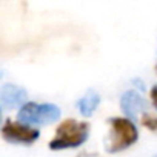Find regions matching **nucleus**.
Masks as SVG:
<instances>
[{"mask_svg":"<svg viewBox=\"0 0 157 157\" xmlns=\"http://www.w3.org/2000/svg\"><path fill=\"white\" fill-rule=\"evenodd\" d=\"M88 136H90V123L88 122L66 119L57 126L56 136L49 142V148L52 151L77 148L88 140Z\"/></svg>","mask_w":157,"mask_h":157,"instance_id":"obj_1","label":"nucleus"},{"mask_svg":"<svg viewBox=\"0 0 157 157\" xmlns=\"http://www.w3.org/2000/svg\"><path fill=\"white\" fill-rule=\"evenodd\" d=\"M109 134L105 143L108 152H120L137 142L139 129L136 123L128 117H111L108 119Z\"/></svg>","mask_w":157,"mask_h":157,"instance_id":"obj_2","label":"nucleus"},{"mask_svg":"<svg viewBox=\"0 0 157 157\" xmlns=\"http://www.w3.org/2000/svg\"><path fill=\"white\" fill-rule=\"evenodd\" d=\"M60 119V108L56 103L28 102L17 113V122L29 126L54 123Z\"/></svg>","mask_w":157,"mask_h":157,"instance_id":"obj_3","label":"nucleus"},{"mask_svg":"<svg viewBox=\"0 0 157 157\" xmlns=\"http://www.w3.org/2000/svg\"><path fill=\"white\" fill-rule=\"evenodd\" d=\"M2 136L10 143L31 145L40 137V131L34 126L23 125V123L14 122L11 119H5V122L2 125Z\"/></svg>","mask_w":157,"mask_h":157,"instance_id":"obj_4","label":"nucleus"},{"mask_svg":"<svg viewBox=\"0 0 157 157\" xmlns=\"http://www.w3.org/2000/svg\"><path fill=\"white\" fill-rule=\"evenodd\" d=\"M28 99V93L25 88L19 86V85H13V83H3L2 90H0V106L3 111L8 109H16V108H22L23 105H26Z\"/></svg>","mask_w":157,"mask_h":157,"instance_id":"obj_5","label":"nucleus"},{"mask_svg":"<svg viewBox=\"0 0 157 157\" xmlns=\"http://www.w3.org/2000/svg\"><path fill=\"white\" fill-rule=\"evenodd\" d=\"M145 99L136 90H128L120 97V108L128 119H136L145 109Z\"/></svg>","mask_w":157,"mask_h":157,"instance_id":"obj_6","label":"nucleus"},{"mask_svg":"<svg viewBox=\"0 0 157 157\" xmlns=\"http://www.w3.org/2000/svg\"><path fill=\"white\" fill-rule=\"evenodd\" d=\"M75 105H77V108H78V111H80L82 116L90 117V116L94 114V111L100 105V94L96 90L90 88V90H86V93L80 99L77 100Z\"/></svg>","mask_w":157,"mask_h":157,"instance_id":"obj_7","label":"nucleus"},{"mask_svg":"<svg viewBox=\"0 0 157 157\" xmlns=\"http://www.w3.org/2000/svg\"><path fill=\"white\" fill-rule=\"evenodd\" d=\"M142 123H143L148 129L157 132V117H155V116H152V114H143V116H142Z\"/></svg>","mask_w":157,"mask_h":157,"instance_id":"obj_8","label":"nucleus"},{"mask_svg":"<svg viewBox=\"0 0 157 157\" xmlns=\"http://www.w3.org/2000/svg\"><path fill=\"white\" fill-rule=\"evenodd\" d=\"M149 97H151V102H152L154 108L157 109V85H154V86L149 90Z\"/></svg>","mask_w":157,"mask_h":157,"instance_id":"obj_9","label":"nucleus"},{"mask_svg":"<svg viewBox=\"0 0 157 157\" xmlns=\"http://www.w3.org/2000/svg\"><path fill=\"white\" fill-rule=\"evenodd\" d=\"M154 157H157V155H154Z\"/></svg>","mask_w":157,"mask_h":157,"instance_id":"obj_10","label":"nucleus"}]
</instances>
